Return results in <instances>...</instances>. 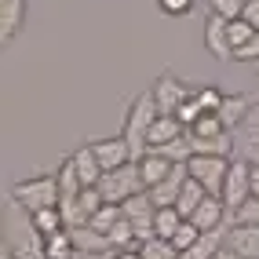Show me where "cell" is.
I'll list each match as a JSON object with an SVG mask.
<instances>
[{
    "label": "cell",
    "mask_w": 259,
    "mask_h": 259,
    "mask_svg": "<svg viewBox=\"0 0 259 259\" xmlns=\"http://www.w3.org/2000/svg\"><path fill=\"white\" fill-rule=\"evenodd\" d=\"M157 117H161V110H157L153 92H139V95L132 99V106L124 113V132H120V135L128 139L135 161L150 153V128H153V120H157Z\"/></svg>",
    "instance_id": "1"
},
{
    "label": "cell",
    "mask_w": 259,
    "mask_h": 259,
    "mask_svg": "<svg viewBox=\"0 0 259 259\" xmlns=\"http://www.w3.org/2000/svg\"><path fill=\"white\" fill-rule=\"evenodd\" d=\"M11 201L19 204L26 215L40 208H59V176H33L11 186Z\"/></svg>",
    "instance_id": "2"
},
{
    "label": "cell",
    "mask_w": 259,
    "mask_h": 259,
    "mask_svg": "<svg viewBox=\"0 0 259 259\" xmlns=\"http://www.w3.org/2000/svg\"><path fill=\"white\" fill-rule=\"evenodd\" d=\"M143 176H139V161H132L124 168H117V171H106V176L99 179V194L106 204H124L128 197L135 194H143Z\"/></svg>",
    "instance_id": "3"
},
{
    "label": "cell",
    "mask_w": 259,
    "mask_h": 259,
    "mask_svg": "<svg viewBox=\"0 0 259 259\" xmlns=\"http://www.w3.org/2000/svg\"><path fill=\"white\" fill-rule=\"evenodd\" d=\"M230 161L234 157H208V153H194L186 161V171L190 179H197L208 194H223V183H227V171H230Z\"/></svg>",
    "instance_id": "4"
},
{
    "label": "cell",
    "mask_w": 259,
    "mask_h": 259,
    "mask_svg": "<svg viewBox=\"0 0 259 259\" xmlns=\"http://www.w3.org/2000/svg\"><path fill=\"white\" fill-rule=\"evenodd\" d=\"M223 204H227V212L234 215L241 204L252 197V164L248 161H230V171H227V183H223Z\"/></svg>",
    "instance_id": "5"
},
{
    "label": "cell",
    "mask_w": 259,
    "mask_h": 259,
    "mask_svg": "<svg viewBox=\"0 0 259 259\" xmlns=\"http://www.w3.org/2000/svg\"><path fill=\"white\" fill-rule=\"evenodd\" d=\"M230 135H234V157L248 161V164H259V102L248 110V117L241 120Z\"/></svg>",
    "instance_id": "6"
},
{
    "label": "cell",
    "mask_w": 259,
    "mask_h": 259,
    "mask_svg": "<svg viewBox=\"0 0 259 259\" xmlns=\"http://www.w3.org/2000/svg\"><path fill=\"white\" fill-rule=\"evenodd\" d=\"M150 92H153V99H157V110H161V113H176L183 102L194 95V88H186V84H183L176 73H168V70H164L157 80H153Z\"/></svg>",
    "instance_id": "7"
},
{
    "label": "cell",
    "mask_w": 259,
    "mask_h": 259,
    "mask_svg": "<svg viewBox=\"0 0 259 259\" xmlns=\"http://www.w3.org/2000/svg\"><path fill=\"white\" fill-rule=\"evenodd\" d=\"M88 146L95 150V157H99L102 171H117V168H124V164H132V161H135V153H132V146H128V139H124V135L95 139V143H88Z\"/></svg>",
    "instance_id": "8"
},
{
    "label": "cell",
    "mask_w": 259,
    "mask_h": 259,
    "mask_svg": "<svg viewBox=\"0 0 259 259\" xmlns=\"http://www.w3.org/2000/svg\"><path fill=\"white\" fill-rule=\"evenodd\" d=\"M204 51H208L212 59H219V62H230L234 59L230 22L219 19V15H212V11H208V19H204Z\"/></svg>",
    "instance_id": "9"
},
{
    "label": "cell",
    "mask_w": 259,
    "mask_h": 259,
    "mask_svg": "<svg viewBox=\"0 0 259 259\" xmlns=\"http://www.w3.org/2000/svg\"><path fill=\"white\" fill-rule=\"evenodd\" d=\"M190 223L201 230V234H212V230H227L230 227V212H227V204H223V197L208 194L204 197V204L190 215Z\"/></svg>",
    "instance_id": "10"
},
{
    "label": "cell",
    "mask_w": 259,
    "mask_h": 259,
    "mask_svg": "<svg viewBox=\"0 0 259 259\" xmlns=\"http://www.w3.org/2000/svg\"><path fill=\"white\" fill-rule=\"evenodd\" d=\"M186 139V128H183V120L176 113H161L157 120H153V128H150V150H164L171 143H179Z\"/></svg>",
    "instance_id": "11"
},
{
    "label": "cell",
    "mask_w": 259,
    "mask_h": 259,
    "mask_svg": "<svg viewBox=\"0 0 259 259\" xmlns=\"http://www.w3.org/2000/svg\"><path fill=\"white\" fill-rule=\"evenodd\" d=\"M176 168H179V164H176V161H168L164 153H157V150H150L146 157H139V176H143V186H146V190L161 186Z\"/></svg>",
    "instance_id": "12"
},
{
    "label": "cell",
    "mask_w": 259,
    "mask_h": 259,
    "mask_svg": "<svg viewBox=\"0 0 259 259\" xmlns=\"http://www.w3.org/2000/svg\"><path fill=\"white\" fill-rule=\"evenodd\" d=\"M26 0H0V40L11 44L26 26Z\"/></svg>",
    "instance_id": "13"
},
{
    "label": "cell",
    "mask_w": 259,
    "mask_h": 259,
    "mask_svg": "<svg viewBox=\"0 0 259 259\" xmlns=\"http://www.w3.org/2000/svg\"><path fill=\"white\" fill-rule=\"evenodd\" d=\"M223 248L241 259H259V227H230Z\"/></svg>",
    "instance_id": "14"
},
{
    "label": "cell",
    "mask_w": 259,
    "mask_h": 259,
    "mask_svg": "<svg viewBox=\"0 0 259 259\" xmlns=\"http://www.w3.org/2000/svg\"><path fill=\"white\" fill-rule=\"evenodd\" d=\"M190 179V171H186V164H179L176 171H171V176L161 183V186H153L150 190V197H153V204H157V208H176L179 204V194H183V183Z\"/></svg>",
    "instance_id": "15"
},
{
    "label": "cell",
    "mask_w": 259,
    "mask_h": 259,
    "mask_svg": "<svg viewBox=\"0 0 259 259\" xmlns=\"http://www.w3.org/2000/svg\"><path fill=\"white\" fill-rule=\"evenodd\" d=\"M255 106V95H227V99H223V106H219V120H223V128H227V132H234L237 124H241V120H245L248 117V110Z\"/></svg>",
    "instance_id": "16"
},
{
    "label": "cell",
    "mask_w": 259,
    "mask_h": 259,
    "mask_svg": "<svg viewBox=\"0 0 259 259\" xmlns=\"http://www.w3.org/2000/svg\"><path fill=\"white\" fill-rule=\"evenodd\" d=\"M73 168H77V176H80V183L84 186H99V179L106 176V171H102V164H99V157H95V150L84 143V146H77L73 153Z\"/></svg>",
    "instance_id": "17"
},
{
    "label": "cell",
    "mask_w": 259,
    "mask_h": 259,
    "mask_svg": "<svg viewBox=\"0 0 259 259\" xmlns=\"http://www.w3.org/2000/svg\"><path fill=\"white\" fill-rule=\"evenodd\" d=\"M55 176H59V204H73V201L80 197V190H84L77 168H73V157H66V161L59 164Z\"/></svg>",
    "instance_id": "18"
},
{
    "label": "cell",
    "mask_w": 259,
    "mask_h": 259,
    "mask_svg": "<svg viewBox=\"0 0 259 259\" xmlns=\"http://www.w3.org/2000/svg\"><path fill=\"white\" fill-rule=\"evenodd\" d=\"M70 234H73V245H77L80 255H102V252L113 248L110 237H102V234L92 230V227H77V230H70Z\"/></svg>",
    "instance_id": "19"
},
{
    "label": "cell",
    "mask_w": 259,
    "mask_h": 259,
    "mask_svg": "<svg viewBox=\"0 0 259 259\" xmlns=\"http://www.w3.org/2000/svg\"><path fill=\"white\" fill-rule=\"evenodd\" d=\"M29 230L37 234V237H51V234L66 230L62 208H40V212H33V215H29Z\"/></svg>",
    "instance_id": "20"
},
{
    "label": "cell",
    "mask_w": 259,
    "mask_h": 259,
    "mask_svg": "<svg viewBox=\"0 0 259 259\" xmlns=\"http://www.w3.org/2000/svg\"><path fill=\"white\" fill-rule=\"evenodd\" d=\"M204 197H208V190H204L197 179H186V183H183V194H179V204H176L179 215L190 219V215H194L201 204H204Z\"/></svg>",
    "instance_id": "21"
},
{
    "label": "cell",
    "mask_w": 259,
    "mask_h": 259,
    "mask_svg": "<svg viewBox=\"0 0 259 259\" xmlns=\"http://www.w3.org/2000/svg\"><path fill=\"white\" fill-rule=\"evenodd\" d=\"M44 252H48V259H80V252H77V245H73V234H70V230H59V234L44 237Z\"/></svg>",
    "instance_id": "22"
},
{
    "label": "cell",
    "mask_w": 259,
    "mask_h": 259,
    "mask_svg": "<svg viewBox=\"0 0 259 259\" xmlns=\"http://www.w3.org/2000/svg\"><path fill=\"white\" fill-rule=\"evenodd\" d=\"M179 227H183V215H179V208H157V212H153V237H164V241H171Z\"/></svg>",
    "instance_id": "23"
},
{
    "label": "cell",
    "mask_w": 259,
    "mask_h": 259,
    "mask_svg": "<svg viewBox=\"0 0 259 259\" xmlns=\"http://www.w3.org/2000/svg\"><path fill=\"white\" fill-rule=\"evenodd\" d=\"M120 219H124V208H120V204H102V208L92 215L88 227H92V230H99L102 237H110V234H113V227H117Z\"/></svg>",
    "instance_id": "24"
},
{
    "label": "cell",
    "mask_w": 259,
    "mask_h": 259,
    "mask_svg": "<svg viewBox=\"0 0 259 259\" xmlns=\"http://www.w3.org/2000/svg\"><path fill=\"white\" fill-rule=\"evenodd\" d=\"M186 135H190V139H219V135H227V128H223L219 113H204Z\"/></svg>",
    "instance_id": "25"
},
{
    "label": "cell",
    "mask_w": 259,
    "mask_h": 259,
    "mask_svg": "<svg viewBox=\"0 0 259 259\" xmlns=\"http://www.w3.org/2000/svg\"><path fill=\"white\" fill-rule=\"evenodd\" d=\"M139 252H143V259H179V248L171 245V241H164V237H150V241H143Z\"/></svg>",
    "instance_id": "26"
},
{
    "label": "cell",
    "mask_w": 259,
    "mask_h": 259,
    "mask_svg": "<svg viewBox=\"0 0 259 259\" xmlns=\"http://www.w3.org/2000/svg\"><path fill=\"white\" fill-rule=\"evenodd\" d=\"M223 95L215 84H204V88H194V102L201 106V113H219V106H223Z\"/></svg>",
    "instance_id": "27"
},
{
    "label": "cell",
    "mask_w": 259,
    "mask_h": 259,
    "mask_svg": "<svg viewBox=\"0 0 259 259\" xmlns=\"http://www.w3.org/2000/svg\"><path fill=\"white\" fill-rule=\"evenodd\" d=\"M208 8H212V15H219V19H227V22H237L241 15H245L248 0H208Z\"/></svg>",
    "instance_id": "28"
},
{
    "label": "cell",
    "mask_w": 259,
    "mask_h": 259,
    "mask_svg": "<svg viewBox=\"0 0 259 259\" xmlns=\"http://www.w3.org/2000/svg\"><path fill=\"white\" fill-rule=\"evenodd\" d=\"M230 227H259V201H255V197H248V201L230 215Z\"/></svg>",
    "instance_id": "29"
},
{
    "label": "cell",
    "mask_w": 259,
    "mask_h": 259,
    "mask_svg": "<svg viewBox=\"0 0 259 259\" xmlns=\"http://www.w3.org/2000/svg\"><path fill=\"white\" fill-rule=\"evenodd\" d=\"M11 255H15V259H48V252H44V237L33 234L29 241H19V245L11 248Z\"/></svg>",
    "instance_id": "30"
},
{
    "label": "cell",
    "mask_w": 259,
    "mask_h": 259,
    "mask_svg": "<svg viewBox=\"0 0 259 259\" xmlns=\"http://www.w3.org/2000/svg\"><path fill=\"white\" fill-rule=\"evenodd\" d=\"M197 241H201V230H197V227H194L190 219H183V227L176 230V237H171V245H176L179 252H186L190 245H197Z\"/></svg>",
    "instance_id": "31"
},
{
    "label": "cell",
    "mask_w": 259,
    "mask_h": 259,
    "mask_svg": "<svg viewBox=\"0 0 259 259\" xmlns=\"http://www.w3.org/2000/svg\"><path fill=\"white\" fill-rule=\"evenodd\" d=\"M176 117H179V120H183V128H186V132H190V128H194V124H197V120H201V117H204V113H201V106H197V102H194V95H190V99H186V102H183V106H179V110H176Z\"/></svg>",
    "instance_id": "32"
},
{
    "label": "cell",
    "mask_w": 259,
    "mask_h": 259,
    "mask_svg": "<svg viewBox=\"0 0 259 259\" xmlns=\"http://www.w3.org/2000/svg\"><path fill=\"white\" fill-rule=\"evenodd\" d=\"M161 15H168V19H183V15L194 11V0H157Z\"/></svg>",
    "instance_id": "33"
},
{
    "label": "cell",
    "mask_w": 259,
    "mask_h": 259,
    "mask_svg": "<svg viewBox=\"0 0 259 259\" xmlns=\"http://www.w3.org/2000/svg\"><path fill=\"white\" fill-rule=\"evenodd\" d=\"M252 37H255V29H252V26H248L245 19L230 22V44H234V51H237V48H245V44H248Z\"/></svg>",
    "instance_id": "34"
},
{
    "label": "cell",
    "mask_w": 259,
    "mask_h": 259,
    "mask_svg": "<svg viewBox=\"0 0 259 259\" xmlns=\"http://www.w3.org/2000/svg\"><path fill=\"white\" fill-rule=\"evenodd\" d=\"M234 59H237V62H259V33H255V37H252L245 48L234 51Z\"/></svg>",
    "instance_id": "35"
},
{
    "label": "cell",
    "mask_w": 259,
    "mask_h": 259,
    "mask_svg": "<svg viewBox=\"0 0 259 259\" xmlns=\"http://www.w3.org/2000/svg\"><path fill=\"white\" fill-rule=\"evenodd\" d=\"M241 19H245V22L259 33V0H248V8H245V15H241Z\"/></svg>",
    "instance_id": "36"
},
{
    "label": "cell",
    "mask_w": 259,
    "mask_h": 259,
    "mask_svg": "<svg viewBox=\"0 0 259 259\" xmlns=\"http://www.w3.org/2000/svg\"><path fill=\"white\" fill-rule=\"evenodd\" d=\"M113 259H143V252L139 248H120V252H113Z\"/></svg>",
    "instance_id": "37"
},
{
    "label": "cell",
    "mask_w": 259,
    "mask_h": 259,
    "mask_svg": "<svg viewBox=\"0 0 259 259\" xmlns=\"http://www.w3.org/2000/svg\"><path fill=\"white\" fill-rule=\"evenodd\" d=\"M252 197L259 201V164H252Z\"/></svg>",
    "instance_id": "38"
},
{
    "label": "cell",
    "mask_w": 259,
    "mask_h": 259,
    "mask_svg": "<svg viewBox=\"0 0 259 259\" xmlns=\"http://www.w3.org/2000/svg\"><path fill=\"white\" fill-rule=\"evenodd\" d=\"M4 259H15V255H11V252H4Z\"/></svg>",
    "instance_id": "39"
},
{
    "label": "cell",
    "mask_w": 259,
    "mask_h": 259,
    "mask_svg": "<svg viewBox=\"0 0 259 259\" xmlns=\"http://www.w3.org/2000/svg\"><path fill=\"white\" fill-rule=\"evenodd\" d=\"M255 102H259V92H255Z\"/></svg>",
    "instance_id": "40"
}]
</instances>
